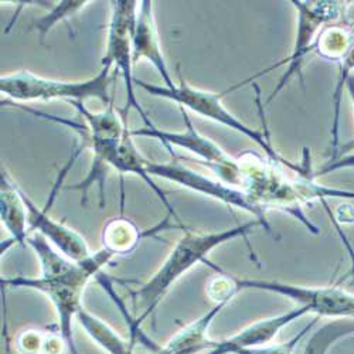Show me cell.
Masks as SVG:
<instances>
[{
    "instance_id": "1",
    "label": "cell",
    "mask_w": 354,
    "mask_h": 354,
    "mask_svg": "<svg viewBox=\"0 0 354 354\" xmlns=\"http://www.w3.org/2000/svg\"><path fill=\"white\" fill-rule=\"evenodd\" d=\"M27 245L33 248L40 261V277L2 278L0 283L5 288L32 289L44 293L55 309L58 317L57 330L66 342L67 353L80 354L74 339L73 322L84 309V290L90 281L100 277L115 255L101 248L82 261H71L37 232L28 235Z\"/></svg>"
},
{
    "instance_id": "2",
    "label": "cell",
    "mask_w": 354,
    "mask_h": 354,
    "mask_svg": "<svg viewBox=\"0 0 354 354\" xmlns=\"http://www.w3.org/2000/svg\"><path fill=\"white\" fill-rule=\"evenodd\" d=\"M243 177L240 189L248 196L261 212L275 209L299 220L308 231L317 234L319 228L304 212L306 204L324 197H354L353 192L329 189L315 182V176L308 167L279 163L248 152L239 158Z\"/></svg>"
},
{
    "instance_id": "3",
    "label": "cell",
    "mask_w": 354,
    "mask_h": 354,
    "mask_svg": "<svg viewBox=\"0 0 354 354\" xmlns=\"http://www.w3.org/2000/svg\"><path fill=\"white\" fill-rule=\"evenodd\" d=\"M255 227H262V223L257 218L221 231L193 232L186 230L183 237L174 244L171 252L153 277L138 289L131 290L133 309L139 310V315L133 320H128L129 324L140 329L143 322L155 313L170 288L185 274L200 262L207 265L209 255L213 250L237 239L247 240V235Z\"/></svg>"
},
{
    "instance_id": "4",
    "label": "cell",
    "mask_w": 354,
    "mask_h": 354,
    "mask_svg": "<svg viewBox=\"0 0 354 354\" xmlns=\"http://www.w3.org/2000/svg\"><path fill=\"white\" fill-rule=\"evenodd\" d=\"M74 108L78 111V113L84 118L85 125L75 124L67 120H62V118H57L48 113H43L40 111L32 109V108H24L20 106L23 111L32 112L36 116L44 118L47 121H53L57 124H63L70 128H73L78 135L81 136L82 146L84 147H91L93 149V165L91 169L88 170V174L85 179L74 186H68L67 190H78L82 194L81 203H86V194L90 187L94 183H98L100 186V205L104 207L105 205V180L109 166V159L116 151V147L120 146L122 136L125 133V129L128 127L127 122V113H122L121 109L115 111L112 105L105 108L101 112H93L88 109L84 104L75 102L73 104Z\"/></svg>"
},
{
    "instance_id": "5",
    "label": "cell",
    "mask_w": 354,
    "mask_h": 354,
    "mask_svg": "<svg viewBox=\"0 0 354 354\" xmlns=\"http://www.w3.org/2000/svg\"><path fill=\"white\" fill-rule=\"evenodd\" d=\"M112 80L111 64H102V70L95 77L85 81H58L30 71H16L0 77V93L16 102L64 100L84 104L88 100H98L108 108L112 105L109 95Z\"/></svg>"
},
{
    "instance_id": "6",
    "label": "cell",
    "mask_w": 354,
    "mask_h": 354,
    "mask_svg": "<svg viewBox=\"0 0 354 354\" xmlns=\"http://www.w3.org/2000/svg\"><path fill=\"white\" fill-rule=\"evenodd\" d=\"M135 84L152 97L173 101L185 109L187 108L203 118H207L210 121H214L228 129H232L235 132L247 136L259 147V149L265 153V156L270 158L271 160H275L279 163H289L288 159H285L282 155L278 153V151L271 145L267 135L261 133L259 131L245 125L241 120H239L237 116L232 115L225 108V105L221 101V98L224 97V93L217 94L212 91L200 90V88H194L185 81L180 71H179V84H176L171 90L170 88H166L165 85H155L140 80H135Z\"/></svg>"
},
{
    "instance_id": "7",
    "label": "cell",
    "mask_w": 354,
    "mask_h": 354,
    "mask_svg": "<svg viewBox=\"0 0 354 354\" xmlns=\"http://www.w3.org/2000/svg\"><path fill=\"white\" fill-rule=\"evenodd\" d=\"M179 108L185 122V129L182 132H167L153 125V127H146L142 129L132 131L133 138L135 136L155 138L167 147L170 153L173 152V147H182V149L194 153L198 158L200 163L205 165V167L210 169L218 177V180H221L228 186L240 189L241 177H243L240 159L230 156L217 143L201 135L194 128L186 109L182 106Z\"/></svg>"
},
{
    "instance_id": "8",
    "label": "cell",
    "mask_w": 354,
    "mask_h": 354,
    "mask_svg": "<svg viewBox=\"0 0 354 354\" xmlns=\"http://www.w3.org/2000/svg\"><path fill=\"white\" fill-rule=\"evenodd\" d=\"M139 2L133 0H118L111 2V20L108 26L106 50L102 58V64H111L113 73L121 74L127 86V104L121 109L122 113H128L129 109H135L142 116L146 127H153V122L135 95V78L132 74L133 53H132V33L136 19Z\"/></svg>"
},
{
    "instance_id": "9",
    "label": "cell",
    "mask_w": 354,
    "mask_h": 354,
    "mask_svg": "<svg viewBox=\"0 0 354 354\" xmlns=\"http://www.w3.org/2000/svg\"><path fill=\"white\" fill-rule=\"evenodd\" d=\"M290 3L295 9H297V15H298V35H297V40H295L292 53L289 57L285 58L283 62L267 70H263L262 73L255 75V77H261L277 67L286 64V70L282 74L278 85L274 88L268 102H271L279 94V91L289 82L290 78H293L297 74L301 75L302 64L306 60L308 54L313 51L319 33L326 26L336 23L346 8L344 3L330 2V0H320V2H302V0H293ZM301 80L304 81L302 75H301Z\"/></svg>"
},
{
    "instance_id": "10",
    "label": "cell",
    "mask_w": 354,
    "mask_h": 354,
    "mask_svg": "<svg viewBox=\"0 0 354 354\" xmlns=\"http://www.w3.org/2000/svg\"><path fill=\"white\" fill-rule=\"evenodd\" d=\"M170 156H171V160L166 163L147 160L146 170L149 173V176L160 177V179L183 186L198 194L221 201L223 204L228 205V207L243 210L254 216L258 221H261L265 231L271 232V225L267 220V213H263L258 207H255L254 203L248 198V196L241 189L228 186L218 179H212V177L186 166L185 163L180 162L179 158L174 155V152H171Z\"/></svg>"
},
{
    "instance_id": "11",
    "label": "cell",
    "mask_w": 354,
    "mask_h": 354,
    "mask_svg": "<svg viewBox=\"0 0 354 354\" xmlns=\"http://www.w3.org/2000/svg\"><path fill=\"white\" fill-rule=\"evenodd\" d=\"M240 290H262L281 295V297L304 306L309 313L322 317H351L354 319V293L340 286H304L279 281L247 279L234 277Z\"/></svg>"
},
{
    "instance_id": "12",
    "label": "cell",
    "mask_w": 354,
    "mask_h": 354,
    "mask_svg": "<svg viewBox=\"0 0 354 354\" xmlns=\"http://www.w3.org/2000/svg\"><path fill=\"white\" fill-rule=\"evenodd\" d=\"M28 210V228L40 234L58 252L71 261H82L93 254L85 239L64 223L54 220L47 210L40 209L36 203L23 192Z\"/></svg>"
},
{
    "instance_id": "13",
    "label": "cell",
    "mask_w": 354,
    "mask_h": 354,
    "mask_svg": "<svg viewBox=\"0 0 354 354\" xmlns=\"http://www.w3.org/2000/svg\"><path fill=\"white\" fill-rule=\"evenodd\" d=\"M308 313L306 308L298 306L289 312L257 320L228 339L216 342L213 348L205 354H235L240 350L268 346L277 339L283 328Z\"/></svg>"
},
{
    "instance_id": "14",
    "label": "cell",
    "mask_w": 354,
    "mask_h": 354,
    "mask_svg": "<svg viewBox=\"0 0 354 354\" xmlns=\"http://www.w3.org/2000/svg\"><path fill=\"white\" fill-rule=\"evenodd\" d=\"M132 53L133 64L145 58V60L152 63L153 67L158 70L166 88L171 90L176 85L162 51L160 37L153 15V2H147V0L139 2L132 33Z\"/></svg>"
},
{
    "instance_id": "15",
    "label": "cell",
    "mask_w": 354,
    "mask_h": 354,
    "mask_svg": "<svg viewBox=\"0 0 354 354\" xmlns=\"http://www.w3.org/2000/svg\"><path fill=\"white\" fill-rule=\"evenodd\" d=\"M228 304H214L198 319L189 323L180 332H177L163 347H159L155 354H205L209 353L216 340L209 337V330L214 319Z\"/></svg>"
},
{
    "instance_id": "16",
    "label": "cell",
    "mask_w": 354,
    "mask_h": 354,
    "mask_svg": "<svg viewBox=\"0 0 354 354\" xmlns=\"http://www.w3.org/2000/svg\"><path fill=\"white\" fill-rule=\"evenodd\" d=\"M0 218L9 231L12 241L26 245L30 228L23 189L10 179L5 170L0 176Z\"/></svg>"
},
{
    "instance_id": "17",
    "label": "cell",
    "mask_w": 354,
    "mask_h": 354,
    "mask_svg": "<svg viewBox=\"0 0 354 354\" xmlns=\"http://www.w3.org/2000/svg\"><path fill=\"white\" fill-rule=\"evenodd\" d=\"M146 165H147V159L143 158V155L138 151V147L135 146V142H133L132 131L129 129V127H127L120 146L116 147V151L113 152V155L109 159L111 169L116 170L121 176H124V174L139 176L140 179L156 193V196L163 203V205L166 207V210L169 212V214L177 223L180 224V218H179V216H177L173 205L170 204L169 198L166 197V193L159 186L155 185V182L152 180V177L149 176V173H147V170H146Z\"/></svg>"
},
{
    "instance_id": "18",
    "label": "cell",
    "mask_w": 354,
    "mask_h": 354,
    "mask_svg": "<svg viewBox=\"0 0 354 354\" xmlns=\"http://www.w3.org/2000/svg\"><path fill=\"white\" fill-rule=\"evenodd\" d=\"M156 228L142 231L128 217H115L109 220L102 230V248L112 252L115 257L128 255L136 250L142 239L153 235Z\"/></svg>"
},
{
    "instance_id": "19",
    "label": "cell",
    "mask_w": 354,
    "mask_h": 354,
    "mask_svg": "<svg viewBox=\"0 0 354 354\" xmlns=\"http://www.w3.org/2000/svg\"><path fill=\"white\" fill-rule=\"evenodd\" d=\"M77 320L84 328L85 333L91 337V340L95 342L108 354H133L135 344L139 339L136 335L131 333V339L127 342L106 322L85 309L78 313Z\"/></svg>"
},
{
    "instance_id": "20",
    "label": "cell",
    "mask_w": 354,
    "mask_h": 354,
    "mask_svg": "<svg viewBox=\"0 0 354 354\" xmlns=\"http://www.w3.org/2000/svg\"><path fill=\"white\" fill-rule=\"evenodd\" d=\"M354 44V23H332L319 33L313 51L323 60L340 63Z\"/></svg>"
},
{
    "instance_id": "21",
    "label": "cell",
    "mask_w": 354,
    "mask_h": 354,
    "mask_svg": "<svg viewBox=\"0 0 354 354\" xmlns=\"http://www.w3.org/2000/svg\"><path fill=\"white\" fill-rule=\"evenodd\" d=\"M15 347L20 354H62L67 351V346L58 330H23L16 337Z\"/></svg>"
},
{
    "instance_id": "22",
    "label": "cell",
    "mask_w": 354,
    "mask_h": 354,
    "mask_svg": "<svg viewBox=\"0 0 354 354\" xmlns=\"http://www.w3.org/2000/svg\"><path fill=\"white\" fill-rule=\"evenodd\" d=\"M90 3L91 2H86V0H64V2H57L46 16L37 19L33 23L35 28L40 36L41 43L54 26L73 17Z\"/></svg>"
},
{
    "instance_id": "23",
    "label": "cell",
    "mask_w": 354,
    "mask_h": 354,
    "mask_svg": "<svg viewBox=\"0 0 354 354\" xmlns=\"http://www.w3.org/2000/svg\"><path fill=\"white\" fill-rule=\"evenodd\" d=\"M207 265L214 271H217V277L212 278L207 285L209 297L214 301V304H230V301L239 293L237 285L234 282V277L216 267L212 261H209Z\"/></svg>"
},
{
    "instance_id": "24",
    "label": "cell",
    "mask_w": 354,
    "mask_h": 354,
    "mask_svg": "<svg viewBox=\"0 0 354 354\" xmlns=\"http://www.w3.org/2000/svg\"><path fill=\"white\" fill-rule=\"evenodd\" d=\"M317 323V319H313L309 324L298 333L295 335L293 337H290L289 340L283 342V343H271L268 346L263 347H257V348H245V350H240L235 354H293L295 348L301 343V340L306 336L308 332H310V329Z\"/></svg>"
},
{
    "instance_id": "25",
    "label": "cell",
    "mask_w": 354,
    "mask_h": 354,
    "mask_svg": "<svg viewBox=\"0 0 354 354\" xmlns=\"http://www.w3.org/2000/svg\"><path fill=\"white\" fill-rule=\"evenodd\" d=\"M343 169H354V153L351 155H346L340 159H335V160H329L326 165H324L319 171L313 173L315 179L319 176H324V174H329L337 170H343Z\"/></svg>"
},
{
    "instance_id": "26",
    "label": "cell",
    "mask_w": 354,
    "mask_h": 354,
    "mask_svg": "<svg viewBox=\"0 0 354 354\" xmlns=\"http://www.w3.org/2000/svg\"><path fill=\"white\" fill-rule=\"evenodd\" d=\"M346 86H347V91H348V95L351 98V102H353V106H354V74H350L347 77V81H346Z\"/></svg>"
},
{
    "instance_id": "27",
    "label": "cell",
    "mask_w": 354,
    "mask_h": 354,
    "mask_svg": "<svg viewBox=\"0 0 354 354\" xmlns=\"http://www.w3.org/2000/svg\"><path fill=\"white\" fill-rule=\"evenodd\" d=\"M5 347H6V354H15L13 347H12V340L9 339L8 330H5Z\"/></svg>"
}]
</instances>
